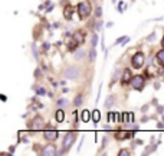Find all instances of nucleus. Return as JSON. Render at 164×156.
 <instances>
[{"instance_id": "1", "label": "nucleus", "mask_w": 164, "mask_h": 156, "mask_svg": "<svg viewBox=\"0 0 164 156\" xmlns=\"http://www.w3.org/2000/svg\"><path fill=\"white\" fill-rule=\"evenodd\" d=\"M76 9H78L79 19H86L92 13V7H91V3H89V2H81V3H78Z\"/></svg>"}, {"instance_id": "2", "label": "nucleus", "mask_w": 164, "mask_h": 156, "mask_svg": "<svg viewBox=\"0 0 164 156\" xmlns=\"http://www.w3.org/2000/svg\"><path fill=\"white\" fill-rule=\"evenodd\" d=\"M75 139H76V132H68L65 135V137H63V150H68L71 146L73 145V142H75Z\"/></svg>"}, {"instance_id": "3", "label": "nucleus", "mask_w": 164, "mask_h": 156, "mask_svg": "<svg viewBox=\"0 0 164 156\" xmlns=\"http://www.w3.org/2000/svg\"><path fill=\"white\" fill-rule=\"evenodd\" d=\"M144 61H145V57H144V54L143 52H137L134 57H132V59H131V64H132V67L134 68H141L143 65H144Z\"/></svg>"}, {"instance_id": "4", "label": "nucleus", "mask_w": 164, "mask_h": 156, "mask_svg": "<svg viewBox=\"0 0 164 156\" xmlns=\"http://www.w3.org/2000/svg\"><path fill=\"white\" fill-rule=\"evenodd\" d=\"M144 77H141V75H135V77L131 78V85L134 90L137 91H141L143 88H144Z\"/></svg>"}, {"instance_id": "5", "label": "nucleus", "mask_w": 164, "mask_h": 156, "mask_svg": "<svg viewBox=\"0 0 164 156\" xmlns=\"http://www.w3.org/2000/svg\"><path fill=\"white\" fill-rule=\"evenodd\" d=\"M63 77L68 78V80H76L79 77V70L76 67H69L63 71Z\"/></svg>"}, {"instance_id": "6", "label": "nucleus", "mask_w": 164, "mask_h": 156, "mask_svg": "<svg viewBox=\"0 0 164 156\" xmlns=\"http://www.w3.org/2000/svg\"><path fill=\"white\" fill-rule=\"evenodd\" d=\"M43 137H45L46 140H51V142H53V140H56L58 137H59V132L55 129H51V127H48V129L43 132Z\"/></svg>"}, {"instance_id": "7", "label": "nucleus", "mask_w": 164, "mask_h": 156, "mask_svg": "<svg viewBox=\"0 0 164 156\" xmlns=\"http://www.w3.org/2000/svg\"><path fill=\"white\" fill-rule=\"evenodd\" d=\"M43 126H45V123H43V119H42V117H35V119H33V122H32V129L35 130V132H36V130H40L42 129V127H43Z\"/></svg>"}, {"instance_id": "8", "label": "nucleus", "mask_w": 164, "mask_h": 156, "mask_svg": "<svg viewBox=\"0 0 164 156\" xmlns=\"http://www.w3.org/2000/svg\"><path fill=\"white\" fill-rule=\"evenodd\" d=\"M43 155L46 156H52V155H56V148L53 146V145H46L45 148H43V152H42Z\"/></svg>"}, {"instance_id": "9", "label": "nucleus", "mask_w": 164, "mask_h": 156, "mask_svg": "<svg viewBox=\"0 0 164 156\" xmlns=\"http://www.w3.org/2000/svg\"><path fill=\"white\" fill-rule=\"evenodd\" d=\"M72 15H73L72 6H71V5L65 6V9H63V18H65L66 20H71V19H72Z\"/></svg>"}, {"instance_id": "10", "label": "nucleus", "mask_w": 164, "mask_h": 156, "mask_svg": "<svg viewBox=\"0 0 164 156\" xmlns=\"http://www.w3.org/2000/svg\"><path fill=\"white\" fill-rule=\"evenodd\" d=\"M114 135H115V139H117V140H124V139H128V132H127V130H117Z\"/></svg>"}, {"instance_id": "11", "label": "nucleus", "mask_w": 164, "mask_h": 156, "mask_svg": "<svg viewBox=\"0 0 164 156\" xmlns=\"http://www.w3.org/2000/svg\"><path fill=\"white\" fill-rule=\"evenodd\" d=\"M156 61H157L158 65H161V67H164V48L161 49V51L157 52V55H156Z\"/></svg>"}, {"instance_id": "12", "label": "nucleus", "mask_w": 164, "mask_h": 156, "mask_svg": "<svg viewBox=\"0 0 164 156\" xmlns=\"http://www.w3.org/2000/svg\"><path fill=\"white\" fill-rule=\"evenodd\" d=\"M131 71H130V70H124V71H122V78H121V80H122V81H124V83H131Z\"/></svg>"}, {"instance_id": "13", "label": "nucleus", "mask_w": 164, "mask_h": 156, "mask_svg": "<svg viewBox=\"0 0 164 156\" xmlns=\"http://www.w3.org/2000/svg\"><path fill=\"white\" fill-rule=\"evenodd\" d=\"M114 103H115V97L114 96H108L107 97V100H105V109H111L112 106H114Z\"/></svg>"}, {"instance_id": "14", "label": "nucleus", "mask_w": 164, "mask_h": 156, "mask_svg": "<svg viewBox=\"0 0 164 156\" xmlns=\"http://www.w3.org/2000/svg\"><path fill=\"white\" fill-rule=\"evenodd\" d=\"M55 119H56V122L62 123V122L65 120V113H63V110H56V113H55Z\"/></svg>"}, {"instance_id": "15", "label": "nucleus", "mask_w": 164, "mask_h": 156, "mask_svg": "<svg viewBox=\"0 0 164 156\" xmlns=\"http://www.w3.org/2000/svg\"><path fill=\"white\" fill-rule=\"evenodd\" d=\"M81 114H82V116H81L82 122H84V123H88V122H89V119H91V113H89L88 110H84Z\"/></svg>"}, {"instance_id": "16", "label": "nucleus", "mask_w": 164, "mask_h": 156, "mask_svg": "<svg viewBox=\"0 0 164 156\" xmlns=\"http://www.w3.org/2000/svg\"><path fill=\"white\" fill-rule=\"evenodd\" d=\"M108 119H110V120H112V122H118V120H119V114H118V113H114V111H111V113H108Z\"/></svg>"}, {"instance_id": "17", "label": "nucleus", "mask_w": 164, "mask_h": 156, "mask_svg": "<svg viewBox=\"0 0 164 156\" xmlns=\"http://www.w3.org/2000/svg\"><path fill=\"white\" fill-rule=\"evenodd\" d=\"M95 59H97V49L92 46L91 51H89V61H91V62H94Z\"/></svg>"}, {"instance_id": "18", "label": "nucleus", "mask_w": 164, "mask_h": 156, "mask_svg": "<svg viewBox=\"0 0 164 156\" xmlns=\"http://www.w3.org/2000/svg\"><path fill=\"white\" fill-rule=\"evenodd\" d=\"M82 101H84L82 96H81V94H78V96L75 97V100H73V106H75V107H79V106L82 104Z\"/></svg>"}, {"instance_id": "19", "label": "nucleus", "mask_w": 164, "mask_h": 156, "mask_svg": "<svg viewBox=\"0 0 164 156\" xmlns=\"http://www.w3.org/2000/svg\"><path fill=\"white\" fill-rule=\"evenodd\" d=\"M84 57H85V51L84 49H78L75 52V59H82Z\"/></svg>"}, {"instance_id": "20", "label": "nucleus", "mask_w": 164, "mask_h": 156, "mask_svg": "<svg viewBox=\"0 0 164 156\" xmlns=\"http://www.w3.org/2000/svg\"><path fill=\"white\" fill-rule=\"evenodd\" d=\"M92 119H94V123H98L101 116H99V111L98 110H94L92 111Z\"/></svg>"}, {"instance_id": "21", "label": "nucleus", "mask_w": 164, "mask_h": 156, "mask_svg": "<svg viewBox=\"0 0 164 156\" xmlns=\"http://www.w3.org/2000/svg\"><path fill=\"white\" fill-rule=\"evenodd\" d=\"M97 44H98V35L97 33H92V38H91V45L95 48L97 46Z\"/></svg>"}, {"instance_id": "22", "label": "nucleus", "mask_w": 164, "mask_h": 156, "mask_svg": "<svg viewBox=\"0 0 164 156\" xmlns=\"http://www.w3.org/2000/svg\"><path fill=\"white\" fill-rule=\"evenodd\" d=\"M132 113H122L121 116H122V122L124 123H130V117H131Z\"/></svg>"}, {"instance_id": "23", "label": "nucleus", "mask_w": 164, "mask_h": 156, "mask_svg": "<svg viewBox=\"0 0 164 156\" xmlns=\"http://www.w3.org/2000/svg\"><path fill=\"white\" fill-rule=\"evenodd\" d=\"M156 148H157V146H148V148H147V150H144V155H148V153L156 152Z\"/></svg>"}, {"instance_id": "24", "label": "nucleus", "mask_w": 164, "mask_h": 156, "mask_svg": "<svg viewBox=\"0 0 164 156\" xmlns=\"http://www.w3.org/2000/svg\"><path fill=\"white\" fill-rule=\"evenodd\" d=\"M119 74H121V70H117V71L114 72V75H112V83L118 80V78H119Z\"/></svg>"}, {"instance_id": "25", "label": "nucleus", "mask_w": 164, "mask_h": 156, "mask_svg": "<svg viewBox=\"0 0 164 156\" xmlns=\"http://www.w3.org/2000/svg\"><path fill=\"white\" fill-rule=\"evenodd\" d=\"M128 155H130V152H128L127 149H121L118 152V156H128Z\"/></svg>"}, {"instance_id": "26", "label": "nucleus", "mask_w": 164, "mask_h": 156, "mask_svg": "<svg viewBox=\"0 0 164 156\" xmlns=\"http://www.w3.org/2000/svg\"><path fill=\"white\" fill-rule=\"evenodd\" d=\"M124 7H125V3H124V2H119V3H118V12L122 13V12H124Z\"/></svg>"}, {"instance_id": "27", "label": "nucleus", "mask_w": 164, "mask_h": 156, "mask_svg": "<svg viewBox=\"0 0 164 156\" xmlns=\"http://www.w3.org/2000/svg\"><path fill=\"white\" fill-rule=\"evenodd\" d=\"M36 94H38V96H45L46 90L45 88H38V90H36Z\"/></svg>"}, {"instance_id": "28", "label": "nucleus", "mask_w": 164, "mask_h": 156, "mask_svg": "<svg viewBox=\"0 0 164 156\" xmlns=\"http://www.w3.org/2000/svg\"><path fill=\"white\" fill-rule=\"evenodd\" d=\"M66 103H68V101H66L65 98H59V100H58V103H56V104H58L59 107H62V106H65Z\"/></svg>"}, {"instance_id": "29", "label": "nucleus", "mask_w": 164, "mask_h": 156, "mask_svg": "<svg viewBox=\"0 0 164 156\" xmlns=\"http://www.w3.org/2000/svg\"><path fill=\"white\" fill-rule=\"evenodd\" d=\"M101 15H102V7H97V9H95V16L99 18Z\"/></svg>"}, {"instance_id": "30", "label": "nucleus", "mask_w": 164, "mask_h": 156, "mask_svg": "<svg viewBox=\"0 0 164 156\" xmlns=\"http://www.w3.org/2000/svg\"><path fill=\"white\" fill-rule=\"evenodd\" d=\"M42 48H43V51H49V48H51V44H49V42H45Z\"/></svg>"}, {"instance_id": "31", "label": "nucleus", "mask_w": 164, "mask_h": 156, "mask_svg": "<svg viewBox=\"0 0 164 156\" xmlns=\"http://www.w3.org/2000/svg\"><path fill=\"white\" fill-rule=\"evenodd\" d=\"M32 52H33V55H35V58H38V49H36V46L35 45L32 46Z\"/></svg>"}, {"instance_id": "32", "label": "nucleus", "mask_w": 164, "mask_h": 156, "mask_svg": "<svg viewBox=\"0 0 164 156\" xmlns=\"http://www.w3.org/2000/svg\"><path fill=\"white\" fill-rule=\"evenodd\" d=\"M147 39H148V41H154V39H156V33L153 32L151 35H148V36H147Z\"/></svg>"}, {"instance_id": "33", "label": "nucleus", "mask_w": 164, "mask_h": 156, "mask_svg": "<svg viewBox=\"0 0 164 156\" xmlns=\"http://www.w3.org/2000/svg\"><path fill=\"white\" fill-rule=\"evenodd\" d=\"M9 153H14V146H10V148H9Z\"/></svg>"}, {"instance_id": "34", "label": "nucleus", "mask_w": 164, "mask_h": 156, "mask_svg": "<svg viewBox=\"0 0 164 156\" xmlns=\"http://www.w3.org/2000/svg\"><path fill=\"white\" fill-rule=\"evenodd\" d=\"M0 98H2V101H6V100H7V97L5 96V94H2V96H0Z\"/></svg>"}, {"instance_id": "35", "label": "nucleus", "mask_w": 164, "mask_h": 156, "mask_svg": "<svg viewBox=\"0 0 164 156\" xmlns=\"http://www.w3.org/2000/svg\"><path fill=\"white\" fill-rule=\"evenodd\" d=\"M101 28H102V22H98L97 23V29H101Z\"/></svg>"}, {"instance_id": "36", "label": "nucleus", "mask_w": 164, "mask_h": 156, "mask_svg": "<svg viewBox=\"0 0 164 156\" xmlns=\"http://www.w3.org/2000/svg\"><path fill=\"white\" fill-rule=\"evenodd\" d=\"M157 127H158V129L163 130V129H164V124H163V123H158V124H157Z\"/></svg>"}, {"instance_id": "37", "label": "nucleus", "mask_w": 164, "mask_h": 156, "mask_svg": "<svg viewBox=\"0 0 164 156\" xmlns=\"http://www.w3.org/2000/svg\"><path fill=\"white\" fill-rule=\"evenodd\" d=\"M147 109H148V104H145V106H143V109H141V110H143V111H147Z\"/></svg>"}, {"instance_id": "38", "label": "nucleus", "mask_w": 164, "mask_h": 156, "mask_svg": "<svg viewBox=\"0 0 164 156\" xmlns=\"http://www.w3.org/2000/svg\"><path fill=\"white\" fill-rule=\"evenodd\" d=\"M35 75H36V77H40V71H39V70H36V71H35Z\"/></svg>"}, {"instance_id": "39", "label": "nucleus", "mask_w": 164, "mask_h": 156, "mask_svg": "<svg viewBox=\"0 0 164 156\" xmlns=\"http://www.w3.org/2000/svg\"><path fill=\"white\" fill-rule=\"evenodd\" d=\"M157 110H158V113H163V110H164V107H163V106H161V107H158Z\"/></svg>"}, {"instance_id": "40", "label": "nucleus", "mask_w": 164, "mask_h": 156, "mask_svg": "<svg viewBox=\"0 0 164 156\" xmlns=\"http://www.w3.org/2000/svg\"><path fill=\"white\" fill-rule=\"evenodd\" d=\"M154 88H156V90H158V88H160V84H158V83H156V84H154Z\"/></svg>"}, {"instance_id": "41", "label": "nucleus", "mask_w": 164, "mask_h": 156, "mask_svg": "<svg viewBox=\"0 0 164 156\" xmlns=\"http://www.w3.org/2000/svg\"><path fill=\"white\" fill-rule=\"evenodd\" d=\"M161 45H163V48H164V36H163V39H161Z\"/></svg>"}, {"instance_id": "42", "label": "nucleus", "mask_w": 164, "mask_h": 156, "mask_svg": "<svg viewBox=\"0 0 164 156\" xmlns=\"http://www.w3.org/2000/svg\"><path fill=\"white\" fill-rule=\"evenodd\" d=\"M112 3H114V5H115V0H112Z\"/></svg>"}]
</instances>
